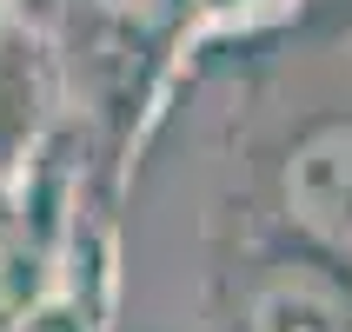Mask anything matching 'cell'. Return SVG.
<instances>
[{"label":"cell","mask_w":352,"mask_h":332,"mask_svg":"<svg viewBox=\"0 0 352 332\" xmlns=\"http://www.w3.org/2000/svg\"><path fill=\"white\" fill-rule=\"evenodd\" d=\"M286 213L319 246L352 253V126H319L286 166Z\"/></svg>","instance_id":"obj_1"},{"label":"cell","mask_w":352,"mask_h":332,"mask_svg":"<svg viewBox=\"0 0 352 332\" xmlns=\"http://www.w3.org/2000/svg\"><path fill=\"white\" fill-rule=\"evenodd\" d=\"M253 332H346V299L319 273H279L253 299Z\"/></svg>","instance_id":"obj_2"}]
</instances>
